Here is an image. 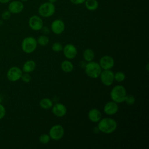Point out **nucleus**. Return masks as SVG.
I'll use <instances>...</instances> for the list:
<instances>
[{
	"mask_svg": "<svg viewBox=\"0 0 149 149\" xmlns=\"http://www.w3.org/2000/svg\"><path fill=\"white\" fill-rule=\"evenodd\" d=\"M38 12L40 16L42 17H49L54 14L55 12V6L54 3L49 2H44L39 6Z\"/></svg>",
	"mask_w": 149,
	"mask_h": 149,
	"instance_id": "nucleus-5",
	"label": "nucleus"
},
{
	"mask_svg": "<svg viewBox=\"0 0 149 149\" xmlns=\"http://www.w3.org/2000/svg\"><path fill=\"white\" fill-rule=\"evenodd\" d=\"M84 69L87 76L92 79H97L99 77L102 70L99 63L93 61L87 62L86 64Z\"/></svg>",
	"mask_w": 149,
	"mask_h": 149,
	"instance_id": "nucleus-3",
	"label": "nucleus"
},
{
	"mask_svg": "<svg viewBox=\"0 0 149 149\" xmlns=\"http://www.w3.org/2000/svg\"><path fill=\"white\" fill-rule=\"evenodd\" d=\"M11 0H0V3H6L10 2Z\"/></svg>",
	"mask_w": 149,
	"mask_h": 149,
	"instance_id": "nucleus-32",
	"label": "nucleus"
},
{
	"mask_svg": "<svg viewBox=\"0 0 149 149\" xmlns=\"http://www.w3.org/2000/svg\"><path fill=\"white\" fill-rule=\"evenodd\" d=\"M86 0H70V1L74 5H80L83 3Z\"/></svg>",
	"mask_w": 149,
	"mask_h": 149,
	"instance_id": "nucleus-30",
	"label": "nucleus"
},
{
	"mask_svg": "<svg viewBox=\"0 0 149 149\" xmlns=\"http://www.w3.org/2000/svg\"><path fill=\"white\" fill-rule=\"evenodd\" d=\"M64 56L68 59H74L77 54V49L75 45L72 44H68L63 47L62 49Z\"/></svg>",
	"mask_w": 149,
	"mask_h": 149,
	"instance_id": "nucleus-11",
	"label": "nucleus"
},
{
	"mask_svg": "<svg viewBox=\"0 0 149 149\" xmlns=\"http://www.w3.org/2000/svg\"><path fill=\"white\" fill-rule=\"evenodd\" d=\"M37 40L31 36L24 38L22 42V49L23 51L26 54H31L33 52L37 47Z\"/></svg>",
	"mask_w": 149,
	"mask_h": 149,
	"instance_id": "nucleus-4",
	"label": "nucleus"
},
{
	"mask_svg": "<svg viewBox=\"0 0 149 149\" xmlns=\"http://www.w3.org/2000/svg\"><path fill=\"white\" fill-rule=\"evenodd\" d=\"M97 127L100 132L105 134H110L116 130L117 128V122L112 118H103L98 122Z\"/></svg>",
	"mask_w": 149,
	"mask_h": 149,
	"instance_id": "nucleus-1",
	"label": "nucleus"
},
{
	"mask_svg": "<svg viewBox=\"0 0 149 149\" xmlns=\"http://www.w3.org/2000/svg\"><path fill=\"white\" fill-rule=\"evenodd\" d=\"M126 78V75L125 73L121 71H118L114 73V80L118 82H122L125 80Z\"/></svg>",
	"mask_w": 149,
	"mask_h": 149,
	"instance_id": "nucleus-23",
	"label": "nucleus"
},
{
	"mask_svg": "<svg viewBox=\"0 0 149 149\" xmlns=\"http://www.w3.org/2000/svg\"><path fill=\"white\" fill-rule=\"evenodd\" d=\"M136 99L135 97L132 94H126L124 102H125L126 104L127 105H133L135 103Z\"/></svg>",
	"mask_w": 149,
	"mask_h": 149,
	"instance_id": "nucleus-25",
	"label": "nucleus"
},
{
	"mask_svg": "<svg viewBox=\"0 0 149 149\" xmlns=\"http://www.w3.org/2000/svg\"><path fill=\"white\" fill-rule=\"evenodd\" d=\"M51 28L52 31L55 34H62L65 29V25L64 22L61 19H56L54 20L51 25Z\"/></svg>",
	"mask_w": 149,
	"mask_h": 149,
	"instance_id": "nucleus-12",
	"label": "nucleus"
},
{
	"mask_svg": "<svg viewBox=\"0 0 149 149\" xmlns=\"http://www.w3.org/2000/svg\"><path fill=\"white\" fill-rule=\"evenodd\" d=\"M1 101H2V99H1V98L0 97V104H1Z\"/></svg>",
	"mask_w": 149,
	"mask_h": 149,
	"instance_id": "nucleus-35",
	"label": "nucleus"
},
{
	"mask_svg": "<svg viewBox=\"0 0 149 149\" xmlns=\"http://www.w3.org/2000/svg\"><path fill=\"white\" fill-rule=\"evenodd\" d=\"M61 68L63 72L65 73H70L73 70L74 66L72 62L65 60L62 62L61 64Z\"/></svg>",
	"mask_w": 149,
	"mask_h": 149,
	"instance_id": "nucleus-18",
	"label": "nucleus"
},
{
	"mask_svg": "<svg viewBox=\"0 0 149 149\" xmlns=\"http://www.w3.org/2000/svg\"><path fill=\"white\" fill-rule=\"evenodd\" d=\"M29 25L30 29L34 31L41 30L44 26L42 19L37 15H33L30 17Z\"/></svg>",
	"mask_w": 149,
	"mask_h": 149,
	"instance_id": "nucleus-9",
	"label": "nucleus"
},
{
	"mask_svg": "<svg viewBox=\"0 0 149 149\" xmlns=\"http://www.w3.org/2000/svg\"><path fill=\"white\" fill-rule=\"evenodd\" d=\"M63 47V45L61 43H59L58 42H55L52 44L51 48L53 51H54L55 52H59L62 51Z\"/></svg>",
	"mask_w": 149,
	"mask_h": 149,
	"instance_id": "nucleus-26",
	"label": "nucleus"
},
{
	"mask_svg": "<svg viewBox=\"0 0 149 149\" xmlns=\"http://www.w3.org/2000/svg\"><path fill=\"white\" fill-rule=\"evenodd\" d=\"M52 113L58 118L64 116L67 112V108L66 106L61 103H56L52 107Z\"/></svg>",
	"mask_w": 149,
	"mask_h": 149,
	"instance_id": "nucleus-14",
	"label": "nucleus"
},
{
	"mask_svg": "<svg viewBox=\"0 0 149 149\" xmlns=\"http://www.w3.org/2000/svg\"><path fill=\"white\" fill-rule=\"evenodd\" d=\"M21 1H23V2H26V1H28V0H20Z\"/></svg>",
	"mask_w": 149,
	"mask_h": 149,
	"instance_id": "nucleus-34",
	"label": "nucleus"
},
{
	"mask_svg": "<svg viewBox=\"0 0 149 149\" xmlns=\"http://www.w3.org/2000/svg\"><path fill=\"white\" fill-rule=\"evenodd\" d=\"M11 15V13L9 10H5L1 15V17L4 20H8L10 18Z\"/></svg>",
	"mask_w": 149,
	"mask_h": 149,
	"instance_id": "nucleus-28",
	"label": "nucleus"
},
{
	"mask_svg": "<svg viewBox=\"0 0 149 149\" xmlns=\"http://www.w3.org/2000/svg\"><path fill=\"white\" fill-rule=\"evenodd\" d=\"M36 67V63L33 60H27L26 61L22 68V71L24 73H30L34 70Z\"/></svg>",
	"mask_w": 149,
	"mask_h": 149,
	"instance_id": "nucleus-17",
	"label": "nucleus"
},
{
	"mask_svg": "<svg viewBox=\"0 0 149 149\" xmlns=\"http://www.w3.org/2000/svg\"><path fill=\"white\" fill-rule=\"evenodd\" d=\"M119 107L118 103L111 101L107 102L104 107V112L107 115H113L118 112Z\"/></svg>",
	"mask_w": 149,
	"mask_h": 149,
	"instance_id": "nucleus-13",
	"label": "nucleus"
},
{
	"mask_svg": "<svg viewBox=\"0 0 149 149\" xmlns=\"http://www.w3.org/2000/svg\"><path fill=\"white\" fill-rule=\"evenodd\" d=\"M85 6L89 10H95L98 8V3L97 0H86Z\"/></svg>",
	"mask_w": 149,
	"mask_h": 149,
	"instance_id": "nucleus-21",
	"label": "nucleus"
},
{
	"mask_svg": "<svg viewBox=\"0 0 149 149\" xmlns=\"http://www.w3.org/2000/svg\"><path fill=\"white\" fill-rule=\"evenodd\" d=\"M126 94V90L124 86L116 85L111 90L110 97L112 101L119 104L124 102Z\"/></svg>",
	"mask_w": 149,
	"mask_h": 149,
	"instance_id": "nucleus-2",
	"label": "nucleus"
},
{
	"mask_svg": "<svg viewBox=\"0 0 149 149\" xmlns=\"http://www.w3.org/2000/svg\"><path fill=\"white\" fill-rule=\"evenodd\" d=\"M5 115V107L0 104V119H2Z\"/></svg>",
	"mask_w": 149,
	"mask_h": 149,
	"instance_id": "nucleus-29",
	"label": "nucleus"
},
{
	"mask_svg": "<svg viewBox=\"0 0 149 149\" xmlns=\"http://www.w3.org/2000/svg\"><path fill=\"white\" fill-rule=\"evenodd\" d=\"M50 140H51V138H50L49 134H47L45 133L41 134L39 137V141L41 144H46L49 142Z\"/></svg>",
	"mask_w": 149,
	"mask_h": 149,
	"instance_id": "nucleus-24",
	"label": "nucleus"
},
{
	"mask_svg": "<svg viewBox=\"0 0 149 149\" xmlns=\"http://www.w3.org/2000/svg\"><path fill=\"white\" fill-rule=\"evenodd\" d=\"M37 41L38 44H39L41 46L44 47V46L47 45L49 43V40L48 37L47 36L41 35V36H39Z\"/></svg>",
	"mask_w": 149,
	"mask_h": 149,
	"instance_id": "nucleus-22",
	"label": "nucleus"
},
{
	"mask_svg": "<svg viewBox=\"0 0 149 149\" xmlns=\"http://www.w3.org/2000/svg\"><path fill=\"white\" fill-rule=\"evenodd\" d=\"M57 1V0H48L49 2H51L52 3H54Z\"/></svg>",
	"mask_w": 149,
	"mask_h": 149,
	"instance_id": "nucleus-33",
	"label": "nucleus"
},
{
	"mask_svg": "<svg viewBox=\"0 0 149 149\" xmlns=\"http://www.w3.org/2000/svg\"><path fill=\"white\" fill-rule=\"evenodd\" d=\"M41 30L42 32L44 34V35L48 34L49 33V29H48L47 27H46V26H43V27H42V29H41Z\"/></svg>",
	"mask_w": 149,
	"mask_h": 149,
	"instance_id": "nucleus-31",
	"label": "nucleus"
},
{
	"mask_svg": "<svg viewBox=\"0 0 149 149\" xmlns=\"http://www.w3.org/2000/svg\"><path fill=\"white\" fill-rule=\"evenodd\" d=\"M23 71L17 66L11 67L8 71L6 77L10 81H16L21 79Z\"/></svg>",
	"mask_w": 149,
	"mask_h": 149,
	"instance_id": "nucleus-8",
	"label": "nucleus"
},
{
	"mask_svg": "<svg viewBox=\"0 0 149 149\" xmlns=\"http://www.w3.org/2000/svg\"><path fill=\"white\" fill-rule=\"evenodd\" d=\"M40 107L44 109H49L53 105L52 101L49 98H43L40 101Z\"/></svg>",
	"mask_w": 149,
	"mask_h": 149,
	"instance_id": "nucleus-19",
	"label": "nucleus"
},
{
	"mask_svg": "<svg viewBox=\"0 0 149 149\" xmlns=\"http://www.w3.org/2000/svg\"><path fill=\"white\" fill-rule=\"evenodd\" d=\"M88 118L91 122L93 123H98L102 118V113L99 109L93 108L88 111Z\"/></svg>",
	"mask_w": 149,
	"mask_h": 149,
	"instance_id": "nucleus-16",
	"label": "nucleus"
},
{
	"mask_svg": "<svg viewBox=\"0 0 149 149\" xmlns=\"http://www.w3.org/2000/svg\"><path fill=\"white\" fill-rule=\"evenodd\" d=\"M99 77L102 83L106 86H111L114 81V73L111 69L102 70Z\"/></svg>",
	"mask_w": 149,
	"mask_h": 149,
	"instance_id": "nucleus-7",
	"label": "nucleus"
},
{
	"mask_svg": "<svg viewBox=\"0 0 149 149\" xmlns=\"http://www.w3.org/2000/svg\"><path fill=\"white\" fill-rule=\"evenodd\" d=\"M24 9L23 3L19 1H13L10 2L8 6L9 11L11 13L17 14L22 12Z\"/></svg>",
	"mask_w": 149,
	"mask_h": 149,
	"instance_id": "nucleus-15",
	"label": "nucleus"
},
{
	"mask_svg": "<svg viewBox=\"0 0 149 149\" xmlns=\"http://www.w3.org/2000/svg\"><path fill=\"white\" fill-rule=\"evenodd\" d=\"M94 56L95 54L93 50L90 48L86 49L83 53V57L84 58V60L87 62L93 61Z\"/></svg>",
	"mask_w": 149,
	"mask_h": 149,
	"instance_id": "nucleus-20",
	"label": "nucleus"
},
{
	"mask_svg": "<svg viewBox=\"0 0 149 149\" xmlns=\"http://www.w3.org/2000/svg\"><path fill=\"white\" fill-rule=\"evenodd\" d=\"M65 133L63 127L59 124H56L52 126L49 131V136L50 138L55 141L61 140Z\"/></svg>",
	"mask_w": 149,
	"mask_h": 149,
	"instance_id": "nucleus-6",
	"label": "nucleus"
},
{
	"mask_svg": "<svg viewBox=\"0 0 149 149\" xmlns=\"http://www.w3.org/2000/svg\"><path fill=\"white\" fill-rule=\"evenodd\" d=\"M98 63L102 69L108 70L113 67L115 65V61L111 56L104 55L101 58Z\"/></svg>",
	"mask_w": 149,
	"mask_h": 149,
	"instance_id": "nucleus-10",
	"label": "nucleus"
},
{
	"mask_svg": "<svg viewBox=\"0 0 149 149\" xmlns=\"http://www.w3.org/2000/svg\"><path fill=\"white\" fill-rule=\"evenodd\" d=\"M21 79L24 83H29V82L30 81V80L31 79V77L29 74V73H24L22 74V77H21Z\"/></svg>",
	"mask_w": 149,
	"mask_h": 149,
	"instance_id": "nucleus-27",
	"label": "nucleus"
}]
</instances>
